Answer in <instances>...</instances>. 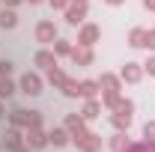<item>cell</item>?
<instances>
[{
  "label": "cell",
  "mask_w": 155,
  "mask_h": 152,
  "mask_svg": "<svg viewBox=\"0 0 155 152\" xmlns=\"http://www.w3.org/2000/svg\"><path fill=\"white\" fill-rule=\"evenodd\" d=\"M119 81H122V78L110 75V72H104V75L98 78V87H101V107H114L116 101H119Z\"/></svg>",
  "instance_id": "1"
},
{
  "label": "cell",
  "mask_w": 155,
  "mask_h": 152,
  "mask_svg": "<svg viewBox=\"0 0 155 152\" xmlns=\"http://www.w3.org/2000/svg\"><path fill=\"white\" fill-rule=\"evenodd\" d=\"M110 111H114V116H110L114 128H116V131H128V125H131V116H134V101H128V98H119Z\"/></svg>",
  "instance_id": "2"
},
{
  "label": "cell",
  "mask_w": 155,
  "mask_h": 152,
  "mask_svg": "<svg viewBox=\"0 0 155 152\" xmlns=\"http://www.w3.org/2000/svg\"><path fill=\"white\" fill-rule=\"evenodd\" d=\"M9 125H18V128L42 125V114H39V111H24V107H15V111L9 114Z\"/></svg>",
  "instance_id": "3"
},
{
  "label": "cell",
  "mask_w": 155,
  "mask_h": 152,
  "mask_svg": "<svg viewBox=\"0 0 155 152\" xmlns=\"http://www.w3.org/2000/svg\"><path fill=\"white\" fill-rule=\"evenodd\" d=\"M24 143L30 149H42V146H48V131H42V125H30V128H24Z\"/></svg>",
  "instance_id": "4"
},
{
  "label": "cell",
  "mask_w": 155,
  "mask_h": 152,
  "mask_svg": "<svg viewBox=\"0 0 155 152\" xmlns=\"http://www.w3.org/2000/svg\"><path fill=\"white\" fill-rule=\"evenodd\" d=\"M84 18H87V0H72L66 6V21L78 27V24H84Z\"/></svg>",
  "instance_id": "5"
},
{
  "label": "cell",
  "mask_w": 155,
  "mask_h": 152,
  "mask_svg": "<svg viewBox=\"0 0 155 152\" xmlns=\"http://www.w3.org/2000/svg\"><path fill=\"white\" fill-rule=\"evenodd\" d=\"M18 90H21L24 95H39V93H42V78H39L36 72H27V75H21Z\"/></svg>",
  "instance_id": "6"
},
{
  "label": "cell",
  "mask_w": 155,
  "mask_h": 152,
  "mask_svg": "<svg viewBox=\"0 0 155 152\" xmlns=\"http://www.w3.org/2000/svg\"><path fill=\"white\" fill-rule=\"evenodd\" d=\"M57 39V24L54 21H39L36 24V42L39 45H54Z\"/></svg>",
  "instance_id": "7"
},
{
  "label": "cell",
  "mask_w": 155,
  "mask_h": 152,
  "mask_svg": "<svg viewBox=\"0 0 155 152\" xmlns=\"http://www.w3.org/2000/svg\"><path fill=\"white\" fill-rule=\"evenodd\" d=\"M98 39H101L98 24H81V30H78V45H87V48H93Z\"/></svg>",
  "instance_id": "8"
},
{
  "label": "cell",
  "mask_w": 155,
  "mask_h": 152,
  "mask_svg": "<svg viewBox=\"0 0 155 152\" xmlns=\"http://www.w3.org/2000/svg\"><path fill=\"white\" fill-rule=\"evenodd\" d=\"M75 146L81 152H98V149H101V137L93 134V131H84L81 137H75Z\"/></svg>",
  "instance_id": "9"
},
{
  "label": "cell",
  "mask_w": 155,
  "mask_h": 152,
  "mask_svg": "<svg viewBox=\"0 0 155 152\" xmlns=\"http://www.w3.org/2000/svg\"><path fill=\"white\" fill-rule=\"evenodd\" d=\"M63 125H66V131L72 134V140H75V137H81V134L87 131V119H84L81 114H69Z\"/></svg>",
  "instance_id": "10"
},
{
  "label": "cell",
  "mask_w": 155,
  "mask_h": 152,
  "mask_svg": "<svg viewBox=\"0 0 155 152\" xmlns=\"http://www.w3.org/2000/svg\"><path fill=\"white\" fill-rule=\"evenodd\" d=\"M21 143H24V131H21L18 125H9V128H6V134H3V146H6V152L18 149Z\"/></svg>",
  "instance_id": "11"
},
{
  "label": "cell",
  "mask_w": 155,
  "mask_h": 152,
  "mask_svg": "<svg viewBox=\"0 0 155 152\" xmlns=\"http://www.w3.org/2000/svg\"><path fill=\"white\" fill-rule=\"evenodd\" d=\"M69 57H72L75 66H90V63H93V48H87V45H75Z\"/></svg>",
  "instance_id": "12"
},
{
  "label": "cell",
  "mask_w": 155,
  "mask_h": 152,
  "mask_svg": "<svg viewBox=\"0 0 155 152\" xmlns=\"http://www.w3.org/2000/svg\"><path fill=\"white\" fill-rule=\"evenodd\" d=\"M119 78H122L125 84H137V81L143 78V66H140V63H125L122 72H119Z\"/></svg>",
  "instance_id": "13"
},
{
  "label": "cell",
  "mask_w": 155,
  "mask_h": 152,
  "mask_svg": "<svg viewBox=\"0 0 155 152\" xmlns=\"http://www.w3.org/2000/svg\"><path fill=\"white\" fill-rule=\"evenodd\" d=\"M33 63H36L39 69H45V72H48V69H54V66H57V54L42 48V51H36V54H33Z\"/></svg>",
  "instance_id": "14"
},
{
  "label": "cell",
  "mask_w": 155,
  "mask_h": 152,
  "mask_svg": "<svg viewBox=\"0 0 155 152\" xmlns=\"http://www.w3.org/2000/svg\"><path fill=\"white\" fill-rule=\"evenodd\" d=\"M15 24H18L15 9H12V6H3V9H0V30H12Z\"/></svg>",
  "instance_id": "15"
},
{
  "label": "cell",
  "mask_w": 155,
  "mask_h": 152,
  "mask_svg": "<svg viewBox=\"0 0 155 152\" xmlns=\"http://www.w3.org/2000/svg\"><path fill=\"white\" fill-rule=\"evenodd\" d=\"M81 116H84V119H96V116H101V101H98V98H87Z\"/></svg>",
  "instance_id": "16"
},
{
  "label": "cell",
  "mask_w": 155,
  "mask_h": 152,
  "mask_svg": "<svg viewBox=\"0 0 155 152\" xmlns=\"http://www.w3.org/2000/svg\"><path fill=\"white\" fill-rule=\"evenodd\" d=\"M72 140V134L66 131V125L63 128H54V131H48V143H54V146H66Z\"/></svg>",
  "instance_id": "17"
},
{
  "label": "cell",
  "mask_w": 155,
  "mask_h": 152,
  "mask_svg": "<svg viewBox=\"0 0 155 152\" xmlns=\"http://www.w3.org/2000/svg\"><path fill=\"white\" fill-rule=\"evenodd\" d=\"M101 93V87H98V81H81V98H96V95Z\"/></svg>",
  "instance_id": "18"
},
{
  "label": "cell",
  "mask_w": 155,
  "mask_h": 152,
  "mask_svg": "<svg viewBox=\"0 0 155 152\" xmlns=\"http://www.w3.org/2000/svg\"><path fill=\"white\" fill-rule=\"evenodd\" d=\"M66 72H63V69H60V66H54V69H48V84H51V87H54V90H60V87H63V84H66Z\"/></svg>",
  "instance_id": "19"
},
{
  "label": "cell",
  "mask_w": 155,
  "mask_h": 152,
  "mask_svg": "<svg viewBox=\"0 0 155 152\" xmlns=\"http://www.w3.org/2000/svg\"><path fill=\"white\" fill-rule=\"evenodd\" d=\"M128 45H131V48H146V30H143V27H134V30L128 33Z\"/></svg>",
  "instance_id": "20"
},
{
  "label": "cell",
  "mask_w": 155,
  "mask_h": 152,
  "mask_svg": "<svg viewBox=\"0 0 155 152\" xmlns=\"http://www.w3.org/2000/svg\"><path fill=\"white\" fill-rule=\"evenodd\" d=\"M60 90H63V95H69V98H78V95H81V81H75V78H66V84H63Z\"/></svg>",
  "instance_id": "21"
},
{
  "label": "cell",
  "mask_w": 155,
  "mask_h": 152,
  "mask_svg": "<svg viewBox=\"0 0 155 152\" xmlns=\"http://www.w3.org/2000/svg\"><path fill=\"white\" fill-rule=\"evenodd\" d=\"M128 143H131V140H128V134H125V131H116L114 137H110V149H114V152L128 149Z\"/></svg>",
  "instance_id": "22"
},
{
  "label": "cell",
  "mask_w": 155,
  "mask_h": 152,
  "mask_svg": "<svg viewBox=\"0 0 155 152\" xmlns=\"http://www.w3.org/2000/svg\"><path fill=\"white\" fill-rule=\"evenodd\" d=\"M122 152H155V143H149V140H131L128 143V149H122Z\"/></svg>",
  "instance_id": "23"
},
{
  "label": "cell",
  "mask_w": 155,
  "mask_h": 152,
  "mask_svg": "<svg viewBox=\"0 0 155 152\" xmlns=\"http://www.w3.org/2000/svg\"><path fill=\"white\" fill-rule=\"evenodd\" d=\"M54 54H57V57H69V54H72V42H66V39H54Z\"/></svg>",
  "instance_id": "24"
},
{
  "label": "cell",
  "mask_w": 155,
  "mask_h": 152,
  "mask_svg": "<svg viewBox=\"0 0 155 152\" xmlns=\"http://www.w3.org/2000/svg\"><path fill=\"white\" fill-rule=\"evenodd\" d=\"M12 93H15V84L9 78H0V98H9Z\"/></svg>",
  "instance_id": "25"
},
{
  "label": "cell",
  "mask_w": 155,
  "mask_h": 152,
  "mask_svg": "<svg viewBox=\"0 0 155 152\" xmlns=\"http://www.w3.org/2000/svg\"><path fill=\"white\" fill-rule=\"evenodd\" d=\"M143 140H149V143H155V119H149V122L143 125Z\"/></svg>",
  "instance_id": "26"
},
{
  "label": "cell",
  "mask_w": 155,
  "mask_h": 152,
  "mask_svg": "<svg viewBox=\"0 0 155 152\" xmlns=\"http://www.w3.org/2000/svg\"><path fill=\"white\" fill-rule=\"evenodd\" d=\"M9 72H12V63L9 60H0V78H9Z\"/></svg>",
  "instance_id": "27"
},
{
  "label": "cell",
  "mask_w": 155,
  "mask_h": 152,
  "mask_svg": "<svg viewBox=\"0 0 155 152\" xmlns=\"http://www.w3.org/2000/svg\"><path fill=\"white\" fill-rule=\"evenodd\" d=\"M143 72H149V78H155V57H149L143 63Z\"/></svg>",
  "instance_id": "28"
},
{
  "label": "cell",
  "mask_w": 155,
  "mask_h": 152,
  "mask_svg": "<svg viewBox=\"0 0 155 152\" xmlns=\"http://www.w3.org/2000/svg\"><path fill=\"white\" fill-rule=\"evenodd\" d=\"M146 48L155 51V27H152V30H146Z\"/></svg>",
  "instance_id": "29"
},
{
  "label": "cell",
  "mask_w": 155,
  "mask_h": 152,
  "mask_svg": "<svg viewBox=\"0 0 155 152\" xmlns=\"http://www.w3.org/2000/svg\"><path fill=\"white\" fill-rule=\"evenodd\" d=\"M48 3H51V6H54V9H66V6H69V3H72V0H48Z\"/></svg>",
  "instance_id": "30"
},
{
  "label": "cell",
  "mask_w": 155,
  "mask_h": 152,
  "mask_svg": "<svg viewBox=\"0 0 155 152\" xmlns=\"http://www.w3.org/2000/svg\"><path fill=\"white\" fill-rule=\"evenodd\" d=\"M143 6H146V9H152V12H155V0H143Z\"/></svg>",
  "instance_id": "31"
},
{
  "label": "cell",
  "mask_w": 155,
  "mask_h": 152,
  "mask_svg": "<svg viewBox=\"0 0 155 152\" xmlns=\"http://www.w3.org/2000/svg\"><path fill=\"white\" fill-rule=\"evenodd\" d=\"M12 152H30V146H27V143H21L18 149H12Z\"/></svg>",
  "instance_id": "32"
},
{
  "label": "cell",
  "mask_w": 155,
  "mask_h": 152,
  "mask_svg": "<svg viewBox=\"0 0 155 152\" xmlns=\"http://www.w3.org/2000/svg\"><path fill=\"white\" fill-rule=\"evenodd\" d=\"M3 3H6V6H12V9H15V6H18L21 0H3Z\"/></svg>",
  "instance_id": "33"
},
{
  "label": "cell",
  "mask_w": 155,
  "mask_h": 152,
  "mask_svg": "<svg viewBox=\"0 0 155 152\" xmlns=\"http://www.w3.org/2000/svg\"><path fill=\"white\" fill-rule=\"evenodd\" d=\"M104 3H110V6H119V3H125V0H104Z\"/></svg>",
  "instance_id": "34"
},
{
  "label": "cell",
  "mask_w": 155,
  "mask_h": 152,
  "mask_svg": "<svg viewBox=\"0 0 155 152\" xmlns=\"http://www.w3.org/2000/svg\"><path fill=\"white\" fill-rule=\"evenodd\" d=\"M27 3H30V6H36V3H45V0H27Z\"/></svg>",
  "instance_id": "35"
},
{
  "label": "cell",
  "mask_w": 155,
  "mask_h": 152,
  "mask_svg": "<svg viewBox=\"0 0 155 152\" xmlns=\"http://www.w3.org/2000/svg\"><path fill=\"white\" fill-rule=\"evenodd\" d=\"M0 116H3V104H0Z\"/></svg>",
  "instance_id": "36"
}]
</instances>
